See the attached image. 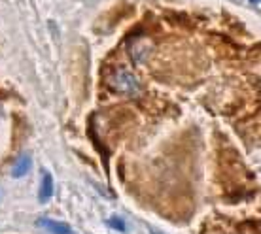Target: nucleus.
Wrapping results in <instances>:
<instances>
[{"label": "nucleus", "instance_id": "obj_1", "mask_svg": "<svg viewBox=\"0 0 261 234\" xmlns=\"http://www.w3.org/2000/svg\"><path fill=\"white\" fill-rule=\"evenodd\" d=\"M108 85L119 95L125 97H138L140 95V83H138L137 76L129 72L127 68H118L108 79Z\"/></svg>", "mask_w": 261, "mask_h": 234}, {"label": "nucleus", "instance_id": "obj_7", "mask_svg": "<svg viewBox=\"0 0 261 234\" xmlns=\"http://www.w3.org/2000/svg\"><path fill=\"white\" fill-rule=\"evenodd\" d=\"M250 2H252V4H257V2H261V0H250Z\"/></svg>", "mask_w": 261, "mask_h": 234}, {"label": "nucleus", "instance_id": "obj_3", "mask_svg": "<svg viewBox=\"0 0 261 234\" xmlns=\"http://www.w3.org/2000/svg\"><path fill=\"white\" fill-rule=\"evenodd\" d=\"M36 225L42 228H46L47 232H51V234H74L72 232V228L68 227L66 223L53 221V219H38Z\"/></svg>", "mask_w": 261, "mask_h": 234}, {"label": "nucleus", "instance_id": "obj_2", "mask_svg": "<svg viewBox=\"0 0 261 234\" xmlns=\"http://www.w3.org/2000/svg\"><path fill=\"white\" fill-rule=\"evenodd\" d=\"M129 53L135 63H144L146 58L150 57L151 53V44L146 38H137L129 46Z\"/></svg>", "mask_w": 261, "mask_h": 234}, {"label": "nucleus", "instance_id": "obj_6", "mask_svg": "<svg viewBox=\"0 0 261 234\" xmlns=\"http://www.w3.org/2000/svg\"><path fill=\"white\" fill-rule=\"evenodd\" d=\"M112 225L114 228H118V230H125V225H123V221H119V219H110L108 221Z\"/></svg>", "mask_w": 261, "mask_h": 234}, {"label": "nucleus", "instance_id": "obj_4", "mask_svg": "<svg viewBox=\"0 0 261 234\" xmlns=\"http://www.w3.org/2000/svg\"><path fill=\"white\" fill-rule=\"evenodd\" d=\"M31 164H33V159L29 153H23V155L15 161V166L12 170V175L13 178H23V175L29 174V170H31Z\"/></svg>", "mask_w": 261, "mask_h": 234}, {"label": "nucleus", "instance_id": "obj_5", "mask_svg": "<svg viewBox=\"0 0 261 234\" xmlns=\"http://www.w3.org/2000/svg\"><path fill=\"white\" fill-rule=\"evenodd\" d=\"M38 196H40V202H47L53 196V178L49 172H46L44 178H42V185H40Z\"/></svg>", "mask_w": 261, "mask_h": 234}]
</instances>
